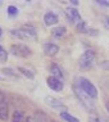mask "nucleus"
Instances as JSON below:
<instances>
[{
  "label": "nucleus",
  "instance_id": "16",
  "mask_svg": "<svg viewBox=\"0 0 109 122\" xmlns=\"http://www.w3.org/2000/svg\"><path fill=\"white\" fill-rule=\"evenodd\" d=\"M60 117H62V120H64L65 122H80L78 118H76L74 116L69 114L68 112H60Z\"/></svg>",
  "mask_w": 109,
  "mask_h": 122
},
{
  "label": "nucleus",
  "instance_id": "21",
  "mask_svg": "<svg viewBox=\"0 0 109 122\" xmlns=\"http://www.w3.org/2000/svg\"><path fill=\"white\" fill-rule=\"evenodd\" d=\"M1 72H3L4 75H6V76H12V77L17 76V73H15V72L13 71L12 68H6V67H5V68H3V70H1Z\"/></svg>",
  "mask_w": 109,
  "mask_h": 122
},
{
  "label": "nucleus",
  "instance_id": "15",
  "mask_svg": "<svg viewBox=\"0 0 109 122\" xmlns=\"http://www.w3.org/2000/svg\"><path fill=\"white\" fill-rule=\"evenodd\" d=\"M32 122H51V120L46 116L45 113H42V112H37V113H35Z\"/></svg>",
  "mask_w": 109,
  "mask_h": 122
},
{
  "label": "nucleus",
  "instance_id": "2",
  "mask_svg": "<svg viewBox=\"0 0 109 122\" xmlns=\"http://www.w3.org/2000/svg\"><path fill=\"white\" fill-rule=\"evenodd\" d=\"M73 91H74V94H76V97H77V99L81 102V104L84 105L86 109H89V112H90V111L92 112V111H94L95 107H94V102H92V99H91L90 97H87V95L80 89V86H78V85H76V84L73 85Z\"/></svg>",
  "mask_w": 109,
  "mask_h": 122
},
{
  "label": "nucleus",
  "instance_id": "4",
  "mask_svg": "<svg viewBox=\"0 0 109 122\" xmlns=\"http://www.w3.org/2000/svg\"><path fill=\"white\" fill-rule=\"evenodd\" d=\"M95 58H96L95 51L91 50V49H87L86 51L82 53V55L80 57V59H78V64H80L81 68L87 70V68H90V67H92V66H94Z\"/></svg>",
  "mask_w": 109,
  "mask_h": 122
},
{
  "label": "nucleus",
  "instance_id": "5",
  "mask_svg": "<svg viewBox=\"0 0 109 122\" xmlns=\"http://www.w3.org/2000/svg\"><path fill=\"white\" fill-rule=\"evenodd\" d=\"M10 53L13 55H15V57L25 58V57H28L31 54V49L23 44H13L10 46Z\"/></svg>",
  "mask_w": 109,
  "mask_h": 122
},
{
  "label": "nucleus",
  "instance_id": "10",
  "mask_svg": "<svg viewBox=\"0 0 109 122\" xmlns=\"http://www.w3.org/2000/svg\"><path fill=\"white\" fill-rule=\"evenodd\" d=\"M42 49H44V53L46 55H49V57H54V55H57L58 51H59V46L55 44H53V42H45Z\"/></svg>",
  "mask_w": 109,
  "mask_h": 122
},
{
  "label": "nucleus",
  "instance_id": "6",
  "mask_svg": "<svg viewBox=\"0 0 109 122\" xmlns=\"http://www.w3.org/2000/svg\"><path fill=\"white\" fill-rule=\"evenodd\" d=\"M46 85H48L51 90L57 91V93H59V91H62L64 89L63 80L57 78V77H54V76H49V77L46 78Z\"/></svg>",
  "mask_w": 109,
  "mask_h": 122
},
{
  "label": "nucleus",
  "instance_id": "8",
  "mask_svg": "<svg viewBox=\"0 0 109 122\" xmlns=\"http://www.w3.org/2000/svg\"><path fill=\"white\" fill-rule=\"evenodd\" d=\"M67 18H68V21L71 22V23H73V22L80 23V22L82 21L80 12H78L76 8H73V6H68L67 8Z\"/></svg>",
  "mask_w": 109,
  "mask_h": 122
},
{
  "label": "nucleus",
  "instance_id": "12",
  "mask_svg": "<svg viewBox=\"0 0 109 122\" xmlns=\"http://www.w3.org/2000/svg\"><path fill=\"white\" fill-rule=\"evenodd\" d=\"M10 122H32V121L28 117H26L22 111H15Z\"/></svg>",
  "mask_w": 109,
  "mask_h": 122
},
{
  "label": "nucleus",
  "instance_id": "18",
  "mask_svg": "<svg viewBox=\"0 0 109 122\" xmlns=\"http://www.w3.org/2000/svg\"><path fill=\"white\" fill-rule=\"evenodd\" d=\"M17 70H18V72H21L23 76H26L27 78H34L35 77L34 72H31L30 70H26V68H23V67H18Z\"/></svg>",
  "mask_w": 109,
  "mask_h": 122
},
{
  "label": "nucleus",
  "instance_id": "19",
  "mask_svg": "<svg viewBox=\"0 0 109 122\" xmlns=\"http://www.w3.org/2000/svg\"><path fill=\"white\" fill-rule=\"evenodd\" d=\"M6 12H8V14L10 15V17H15V15L19 13L18 8H17V6H14V5H9L8 9H6Z\"/></svg>",
  "mask_w": 109,
  "mask_h": 122
},
{
  "label": "nucleus",
  "instance_id": "24",
  "mask_svg": "<svg viewBox=\"0 0 109 122\" xmlns=\"http://www.w3.org/2000/svg\"><path fill=\"white\" fill-rule=\"evenodd\" d=\"M90 122H104L103 120H100V118H91Z\"/></svg>",
  "mask_w": 109,
  "mask_h": 122
},
{
  "label": "nucleus",
  "instance_id": "13",
  "mask_svg": "<svg viewBox=\"0 0 109 122\" xmlns=\"http://www.w3.org/2000/svg\"><path fill=\"white\" fill-rule=\"evenodd\" d=\"M50 72H51V76H54V77H57V78L63 80V72H62L60 67H59L57 63H51V64H50Z\"/></svg>",
  "mask_w": 109,
  "mask_h": 122
},
{
  "label": "nucleus",
  "instance_id": "17",
  "mask_svg": "<svg viewBox=\"0 0 109 122\" xmlns=\"http://www.w3.org/2000/svg\"><path fill=\"white\" fill-rule=\"evenodd\" d=\"M77 31L81 32V34H89V32H90V30H89L86 22L81 21L80 23H77Z\"/></svg>",
  "mask_w": 109,
  "mask_h": 122
},
{
  "label": "nucleus",
  "instance_id": "20",
  "mask_svg": "<svg viewBox=\"0 0 109 122\" xmlns=\"http://www.w3.org/2000/svg\"><path fill=\"white\" fill-rule=\"evenodd\" d=\"M6 59H8V53H6V50L4 48L0 45V61L1 62H5Z\"/></svg>",
  "mask_w": 109,
  "mask_h": 122
},
{
  "label": "nucleus",
  "instance_id": "9",
  "mask_svg": "<svg viewBox=\"0 0 109 122\" xmlns=\"http://www.w3.org/2000/svg\"><path fill=\"white\" fill-rule=\"evenodd\" d=\"M9 118V104L5 98L0 99V121H8Z\"/></svg>",
  "mask_w": 109,
  "mask_h": 122
},
{
  "label": "nucleus",
  "instance_id": "23",
  "mask_svg": "<svg viewBox=\"0 0 109 122\" xmlns=\"http://www.w3.org/2000/svg\"><path fill=\"white\" fill-rule=\"evenodd\" d=\"M100 67L103 68V70H107V71H109V61L101 62V63H100Z\"/></svg>",
  "mask_w": 109,
  "mask_h": 122
},
{
  "label": "nucleus",
  "instance_id": "11",
  "mask_svg": "<svg viewBox=\"0 0 109 122\" xmlns=\"http://www.w3.org/2000/svg\"><path fill=\"white\" fill-rule=\"evenodd\" d=\"M59 22V17L55 13L53 12H46L44 14V23L46 26H53V25H57Z\"/></svg>",
  "mask_w": 109,
  "mask_h": 122
},
{
  "label": "nucleus",
  "instance_id": "1",
  "mask_svg": "<svg viewBox=\"0 0 109 122\" xmlns=\"http://www.w3.org/2000/svg\"><path fill=\"white\" fill-rule=\"evenodd\" d=\"M77 85L87 97H90L91 99L98 98V89L90 80H87L85 77H80V78H77Z\"/></svg>",
  "mask_w": 109,
  "mask_h": 122
},
{
  "label": "nucleus",
  "instance_id": "7",
  "mask_svg": "<svg viewBox=\"0 0 109 122\" xmlns=\"http://www.w3.org/2000/svg\"><path fill=\"white\" fill-rule=\"evenodd\" d=\"M45 103L48 104V105H50L51 108H54V109L63 111V112L67 111L65 104H63L60 100H58V99H55V98H53V97H46V98H45Z\"/></svg>",
  "mask_w": 109,
  "mask_h": 122
},
{
  "label": "nucleus",
  "instance_id": "25",
  "mask_svg": "<svg viewBox=\"0 0 109 122\" xmlns=\"http://www.w3.org/2000/svg\"><path fill=\"white\" fill-rule=\"evenodd\" d=\"M105 107H107V111H108V113H109V100L105 103Z\"/></svg>",
  "mask_w": 109,
  "mask_h": 122
},
{
  "label": "nucleus",
  "instance_id": "27",
  "mask_svg": "<svg viewBox=\"0 0 109 122\" xmlns=\"http://www.w3.org/2000/svg\"><path fill=\"white\" fill-rule=\"evenodd\" d=\"M105 22H107V25H108V27H109V17L105 18Z\"/></svg>",
  "mask_w": 109,
  "mask_h": 122
},
{
  "label": "nucleus",
  "instance_id": "22",
  "mask_svg": "<svg viewBox=\"0 0 109 122\" xmlns=\"http://www.w3.org/2000/svg\"><path fill=\"white\" fill-rule=\"evenodd\" d=\"M95 3H96L99 6L104 8V9H108V8H109V1H105V0H96Z\"/></svg>",
  "mask_w": 109,
  "mask_h": 122
},
{
  "label": "nucleus",
  "instance_id": "3",
  "mask_svg": "<svg viewBox=\"0 0 109 122\" xmlns=\"http://www.w3.org/2000/svg\"><path fill=\"white\" fill-rule=\"evenodd\" d=\"M10 35H13L14 37L21 39V40H27V39H36V32L32 27L28 26H23L21 28L17 30H12Z\"/></svg>",
  "mask_w": 109,
  "mask_h": 122
},
{
  "label": "nucleus",
  "instance_id": "26",
  "mask_svg": "<svg viewBox=\"0 0 109 122\" xmlns=\"http://www.w3.org/2000/svg\"><path fill=\"white\" fill-rule=\"evenodd\" d=\"M71 4L72 5H78V1H74V0H73V1H71Z\"/></svg>",
  "mask_w": 109,
  "mask_h": 122
},
{
  "label": "nucleus",
  "instance_id": "28",
  "mask_svg": "<svg viewBox=\"0 0 109 122\" xmlns=\"http://www.w3.org/2000/svg\"><path fill=\"white\" fill-rule=\"evenodd\" d=\"M1 34H3V31H1V28H0V36H1Z\"/></svg>",
  "mask_w": 109,
  "mask_h": 122
},
{
  "label": "nucleus",
  "instance_id": "14",
  "mask_svg": "<svg viewBox=\"0 0 109 122\" xmlns=\"http://www.w3.org/2000/svg\"><path fill=\"white\" fill-rule=\"evenodd\" d=\"M65 32H67V28H65L64 26H59V27L53 28L51 35H53V37H54V39H62L65 35Z\"/></svg>",
  "mask_w": 109,
  "mask_h": 122
}]
</instances>
